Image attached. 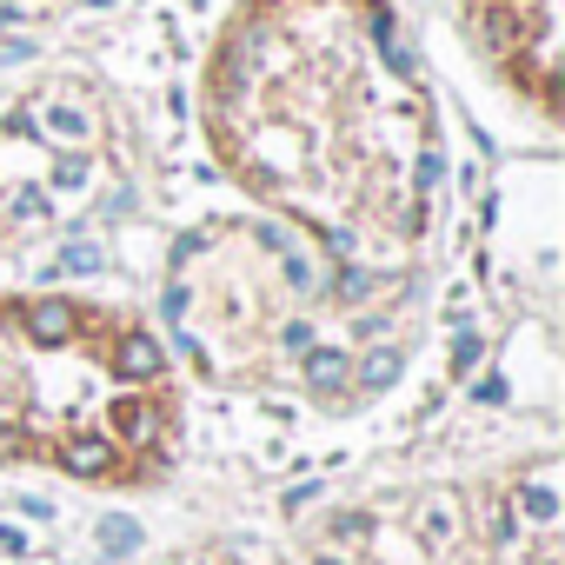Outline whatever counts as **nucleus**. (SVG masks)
<instances>
[{"label": "nucleus", "mask_w": 565, "mask_h": 565, "mask_svg": "<svg viewBox=\"0 0 565 565\" xmlns=\"http://www.w3.org/2000/svg\"><path fill=\"white\" fill-rule=\"evenodd\" d=\"M167 360L147 327L87 300H0V466L54 459L134 486L167 446Z\"/></svg>", "instance_id": "nucleus-2"}, {"label": "nucleus", "mask_w": 565, "mask_h": 565, "mask_svg": "<svg viewBox=\"0 0 565 565\" xmlns=\"http://www.w3.org/2000/svg\"><path fill=\"white\" fill-rule=\"evenodd\" d=\"M67 8V0H0V61H14L34 47V34Z\"/></svg>", "instance_id": "nucleus-5"}, {"label": "nucleus", "mask_w": 565, "mask_h": 565, "mask_svg": "<svg viewBox=\"0 0 565 565\" xmlns=\"http://www.w3.org/2000/svg\"><path fill=\"white\" fill-rule=\"evenodd\" d=\"M206 140L340 259L426 233L433 107L386 0H239L206 61Z\"/></svg>", "instance_id": "nucleus-1"}, {"label": "nucleus", "mask_w": 565, "mask_h": 565, "mask_svg": "<svg viewBox=\"0 0 565 565\" xmlns=\"http://www.w3.org/2000/svg\"><path fill=\"white\" fill-rule=\"evenodd\" d=\"M107 160V107L87 81L61 74L0 100V246L54 226L87 200Z\"/></svg>", "instance_id": "nucleus-3"}, {"label": "nucleus", "mask_w": 565, "mask_h": 565, "mask_svg": "<svg viewBox=\"0 0 565 565\" xmlns=\"http://www.w3.org/2000/svg\"><path fill=\"white\" fill-rule=\"evenodd\" d=\"M466 28L492 74L558 120V0H466Z\"/></svg>", "instance_id": "nucleus-4"}]
</instances>
